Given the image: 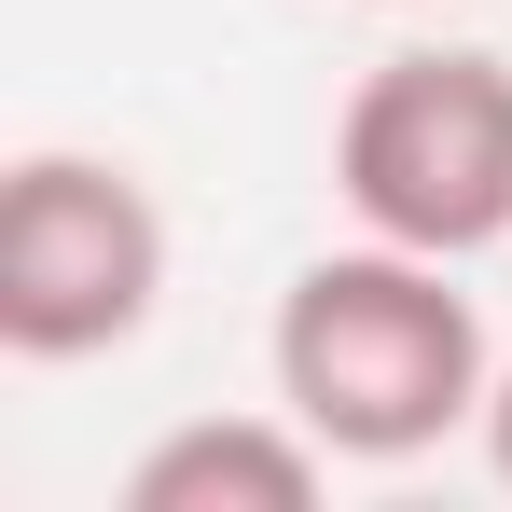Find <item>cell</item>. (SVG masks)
Instances as JSON below:
<instances>
[{
    "label": "cell",
    "instance_id": "5b68a950",
    "mask_svg": "<svg viewBox=\"0 0 512 512\" xmlns=\"http://www.w3.org/2000/svg\"><path fill=\"white\" fill-rule=\"evenodd\" d=\"M485 457H499V485H512V360H499V388H485Z\"/></svg>",
    "mask_w": 512,
    "mask_h": 512
},
{
    "label": "cell",
    "instance_id": "7a4b0ae2",
    "mask_svg": "<svg viewBox=\"0 0 512 512\" xmlns=\"http://www.w3.org/2000/svg\"><path fill=\"white\" fill-rule=\"evenodd\" d=\"M333 194L388 250H429V263L499 250L512 236V56L416 42V56L360 70L333 125Z\"/></svg>",
    "mask_w": 512,
    "mask_h": 512
},
{
    "label": "cell",
    "instance_id": "277c9868",
    "mask_svg": "<svg viewBox=\"0 0 512 512\" xmlns=\"http://www.w3.org/2000/svg\"><path fill=\"white\" fill-rule=\"evenodd\" d=\"M333 485V443L291 416H194L167 429L139 471H125V512H305Z\"/></svg>",
    "mask_w": 512,
    "mask_h": 512
},
{
    "label": "cell",
    "instance_id": "6da1fadb",
    "mask_svg": "<svg viewBox=\"0 0 512 512\" xmlns=\"http://www.w3.org/2000/svg\"><path fill=\"white\" fill-rule=\"evenodd\" d=\"M485 388H499V360H485L457 263L360 236L277 291V402L360 471H402L443 429H485Z\"/></svg>",
    "mask_w": 512,
    "mask_h": 512
},
{
    "label": "cell",
    "instance_id": "3957f363",
    "mask_svg": "<svg viewBox=\"0 0 512 512\" xmlns=\"http://www.w3.org/2000/svg\"><path fill=\"white\" fill-rule=\"evenodd\" d=\"M167 305V208L111 153H14L0 167V346L14 360H111Z\"/></svg>",
    "mask_w": 512,
    "mask_h": 512
}]
</instances>
